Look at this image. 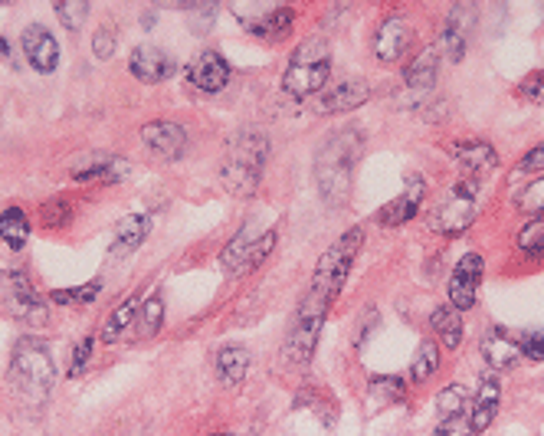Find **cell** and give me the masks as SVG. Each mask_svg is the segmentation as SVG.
Segmentation results:
<instances>
[{
	"label": "cell",
	"instance_id": "cell-1",
	"mask_svg": "<svg viewBox=\"0 0 544 436\" xmlns=\"http://www.w3.org/2000/svg\"><path fill=\"white\" fill-rule=\"evenodd\" d=\"M364 151V138L358 128H341L315 155V184L331 207H341L351 197V178Z\"/></svg>",
	"mask_w": 544,
	"mask_h": 436
},
{
	"label": "cell",
	"instance_id": "cell-2",
	"mask_svg": "<svg viewBox=\"0 0 544 436\" xmlns=\"http://www.w3.org/2000/svg\"><path fill=\"white\" fill-rule=\"evenodd\" d=\"M266 161H269L266 132H259V128L236 132L220 168L223 187H227L233 197H253L259 191V181H263Z\"/></svg>",
	"mask_w": 544,
	"mask_h": 436
},
{
	"label": "cell",
	"instance_id": "cell-3",
	"mask_svg": "<svg viewBox=\"0 0 544 436\" xmlns=\"http://www.w3.org/2000/svg\"><path fill=\"white\" fill-rule=\"evenodd\" d=\"M10 381H14L17 391L27 400H33V404H43L46 394L53 391L56 368L43 338L27 335L17 341L14 355H10Z\"/></svg>",
	"mask_w": 544,
	"mask_h": 436
},
{
	"label": "cell",
	"instance_id": "cell-4",
	"mask_svg": "<svg viewBox=\"0 0 544 436\" xmlns=\"http://www.w3.org/2000/svg\"><path fill=\"white\" fill-rule=\"evenodd\" d=\"M482 204V181L476 178H459L440 191V197L430 207V230L440 237H459L463 230L472 227V220L479 217Z\"/></svg>",
	"mask_w": 544,
	"mask_h": 436
},
{
	"label": "cell",
	"instance_id": "cell-5",
	"mask_svg": "<svg viewBox=\"0 0 544 436\" xmlns=\"http://www.w3.org/2000/svg\"><path fill=\"white\" fill-rule=\"evenodd\" d=\"M361 243H364V230L361 227H351V230L341 233V237L331 243L322 256H318V266H315L309 292H315V296H322L328 302H335L338 292L345 289V282L351 276V266H354V259H358Z\"/></svg>",
	"mask_w": 544,
	"mask_h": 436
},
{
	"label": "cell",
	"instance_id": "cell-6",
	"mask_svg": "<svg viewBox=\"0 0 544 436\" xmlns=\"http://www.w3.org/2000/svg\"><path fill=\"white\" fill-rule=\"evenodd\" d=\"M328 309H331V302L315 296V292H309V296L302 299L299 312H295V322L286 335V345H282V358H286L289 368H299V371L309 368L318 338H322Z\"/></svg>",
	"mask_w": 544,
	"mask_h": 436
},
{
	"label": "cell",
	"instance_id": "cell-7",
	"mask_svg": "<svg viewBox=\"0 0 544 436\" xmlns=\"http://www.w3.org/2000/svg\"><path fill=\"white\" fill-rule=\"evenodd\" d=\"M331 76V53L325 40H305L299 50H295L292 63L282 76V89L295 99L315 96V92L325 89V82Z\"/></svg>",
	"mask_w": 544,
	"mask_h": 436
},
{
	"label": "cell",
	"instance_id": "cell-8",
	"mask_svg": "<svg viewBox=\"0 0 544 436\" xmlns=\"http://www.w3.org/2000/svg\"><path fill=\"white\" fill-rule=\"evenodd\" d=\"M272 250H276V230L256 233L253 223H246V227H240V233L223 246L220 263L230 276H243V273H253V269L263 266Z\"/></svg>",
	"mask_w": 544,
	"mask_h": 436
},
{
	"label": "cell",
	"instance_id": "cell-9",
	"mask_svg": "<svg viewBox=\"0 0 544 436\" xmlns=\"http://www.w3.org/2000/svg\"><path fill=\"white\" fill-rule=\"evenodd\" d=\"M371 99V86L364 79H338L331 82V86H325L322 92H318V102H315V112L318 115H341V112H354L361 109L364 102Z\"/></svg>",
	"mask_w": 544,
	"mask_h": 436
},
{
	"label": "cell",
	"instance_id": "cell-10",
	"mask_svg": "<svg viewBox=\"0 0 544 436\" xmlns=\"http://www.w3.org/2000/svg\"><path fill=\"white\" fill-rule=\"evenodd\" d=\"M482 273H486V259H482L479 253H466L456 263L453 276H449V302H453L456 312H466L476 305Z\"/></svg>",
	"mask_w": 544,
	"mask_h": 436
},
{
	"label": "cell",
	"instance_id": "cell-11",
	"mask_svg": "<svg viewBox=\"0 0 544 436\" xmlns=\"http://www.w3.org/2000/svg\"><path fill=\"white\" fill-rule=\"evenodd\" d=\"M7 299H10V312L17 315V322L30 325V328H43L46 318H50V309L46 302L37 296V289L30 286V279L23 273H14L7 279Z\"/></svg>",
	"mask_w": 544,
	"mask_h": 436
},
{
	"label": "cell",
	"instance_id": "cell-12",
	"mask_svg": "<svg viewBox=\"0 0 544 436\" xmlns=\"http://www.w3.org/2000/svg\"><path fill=\"white\" fill-rule=\"evenodd\" d=\"M423 200H427V181H423V174L410 171L407 181H404V191H400L381 210V223H384V227H404L407 220H413V217L420 214Z\"/></svg>",
	"mask_w": 544,
	"mask_h": 436
},
{
	"label": "cell",
	"instance_id": "cell-13",
	"mask_svg": "<svg viewBox=\"0 0 544 436\" xmlns=\"http://www.w3.org/2000/svg\"><path fill=\"white\" fill-rule=\"evenodd\" d=\"M141 145L161 161H177L187 151V132H184V125L168 122V119L148 122L141 128Z\"/></svg>",
	"mask_w": 544,
	"mask_h": 436
},
{
	"label": "cell",
	"instance_id": "cell-14",
	"mask_svg": "<svg viewBox=\"0 0 544 436\" xmlns=\"http://www.w3.org/2000/svg\"><path fill=\"white\" fill-rule=\"evenodd\" d=\"M20 46H23V56H27V63L37 69V73H43V76L56 73V66H59V43H56V37H53L50 30L40 27V23H33V27L23 30Z\"/></svg>",
	"mask_w": 544,
	"mask_h": 436
},
{
	"label": "cell",
	"instance_id": "cell-15",
	"mask_svg": "<svg viewBox=\"0 0 544 436\" xmlns=\"http://www.w3.org/2000/svg\"><path fill=\"white\" fill-rule=\"evenodd\" d=\"M413 46V27L404 17H387L381 27H377L374 37V56L381 63H397L404 60Z\"/></svg>",
	"mask_w": 544,
	"mask_h": 436
},
{
	"label": "cell",
	"instance_id": "cell-16",
	"mask_svg": "<svg viewBox=\"0 0 544 436\" xmlns=\"http://www.w3.org/2000/svg\"><path fill=\"white\" fill-rule=\"evenodd\" d=\"M187 76H191V86L207 92V96H214V92L227 89V82L233 76V69L227 63V56L217 53V50H204L187 69Z\"/></svg>",
	"mask_w": 544,
	"mask_h": 436
},
{
	"label": "cell",
	"instance_id": "cell-17",
	"mask_svg": "<svg viewBox=\"0 0 544 436\" xmlns=\"http://www.w3.org/2000/svg\"><path fill=\"white\" fill-rule=\"evenodd\" d=\"M128 69H132V76L148 82V86H158V82L171 79L174 73V60L158 46H135L132 56H128Z\"/></svg>",
	"mask_w": 544,
	"mask_h": 436
},
{
	"label": "cell",
	"instance_id": "cell-18",
	"mask_svg": "<svg viewBox=\"0 0 544 436\" xmlns=\"http://www.w3.org/2000/svg\"><path fill=\"white\" fill-rule=\"evenodd\" d=\"M482 361H486L495 374L515 371L518 361H522V348H518V338L508 335L505 328H492V332L482 338Z\"/></svg>",
	"mask_w": 544,
	"mask_h": 436
},
{
	"label": "cell",
	"instance_id": "cell-19",
	"mask_svg": "<svg viewBox=\"0 0 544 436\" xmlns=\"http://www.w3.org/2000/svg\"><path fill=\"white\" fill-rule=\"evenodd\" d=\"M453 158L459 164V171L476 181L482 174L499 168V155H495V148L489 141H459V145H453Z\"/></svg>",
	"mask_w": 544,
	"mask_h": 436
},
{
	"label": "cell",
	"instance_id": "cell-20",
	"mask_svg": "<svg viewBox=\"0 0 544 436\" xmlns=\"http://www.w3.org/2000/svg\"><path fill=\"white\" fill-rule=\"evenodd\" d=\"M128 164L122 158L115 155H82L73 168H69V174H73V181H122L128 178Z\"/></svg>",
	"mask_w": 544,
	"mask_h": 436
},
{
	"label": "cell",
	"instance_id": "cell-21",
	"mask_svg": "<svg viewBox=\"0 0 544 436\" xmlns=\"http://www.w3.org/2000/svg\"><path fill=\"white\" fill-rule=\"evenodd\" d=\"M499 400H502V384H499V377L495 374H486L479 381V391L476 397H472V420H469V427L472 433H482V430H489L492 427V420L495 414H499Z\"/></svg>",
	"mask_w": 544,
	"mask_h": 436
},
{
	"label": "cell",
	"instance_id": "cell-22",
	"mask_svg": "<svg viewBox=\"0 0 544 436\" xmlns=\"http://www.w3.org/2000/svg\"><path fill=\"white\" fill-rule=\"evenodd\" d=\"M151 233V217L148 214H128L115 223V243H112V256H128L135 253L141 243L148 240Z\"/></svg>",
	"mask_w": 544,
	"mask_h": 436
},
{
	"label": "cell",
	"instance_id": "cell-23",
	"mask_svg": "<svg viewBox=\"0 0 544 436\" xmlns=\"http://www.w3.org/2000/svg\"><path fill=\"white\" fill-rule=\"evenodd\" d=\"M436 76H440V50H423L410 60V66L404 69V82L407 89L417 92H430L436 86Z\"/></svg>",
	"mask_w": 544,
	"mask_h": 436
},
{
	"label": "cell",
	"instance_id": "cell-24",
	"mask_svg": "<svg viewBox=\"0 0 544 436\" xmlns=\"http://www.w3.org/2000/svg\"><path fill=\"white\" fill-rule=\"evenodd\" d=\"M250 351H246L243 345H227L217 351V377L227 387H240L246 381V374H250Z\"/></svg>",
	"mask_w": 544,
	"mask_h": 436
},
{
	"label": "cell",
	"instance_id": "cell-25",
	"mask_svg": "<svg viewBox=\"0 0 544 436\" xmlns=\"http://www.w3.org/2000/svg\"><path fill=\"white\" fill-rule=\"evenodd\" d=\"M430 325H433L436 338H440L449 351H456L459 345H463L466 325H463V315H459L453 305H440V309H433Z\"/></svg>",
	"mask_w": 544,
	"mask_h": 436
},
{
	"label": "cell",
	"instance_id": "cell-26",
	"mask_svg": "<svg viewBox=\"0 0 544 436\" xmlns=\"http://www.w3.org/2000/svg\"><path fill=\"white\" fill-rule=\"evenodd\" d=\"M292 23H295L292 10L289 7H276V10H266L263 17H256L246 30H250L253 37H263V40H282L292 30Z\"/></svg>",
	"mask_w": 544,
	"mask_h": 436
},
{
	"label": "cell",
	"instance_id": "cell-27",
	"mask_svg": "<svg viewBox=\"0 0 544 436\" xmlns=\"http://www.w3.org/2000/svg\"><path fill=\"white\" fill-rule=\"evenodd\" d=\"M0 237L10 246V250H23L30 240V220L20 207H7L0 214Z\"/></svg>",
	"mask_w": 544,
	"mask_h": 436
},
{
	"label": "cell",
	"instance_id": "cell-28",
	"mask_svg": "<svg viewBox=\"0 0 544 436\" xmlns=\"http://www.w3.org/2000/svg\"><path fill=\"white\" fill-rule=\"evenodd\" d=\"M436 371H440V345L427 338V341H420L417 355H413V361H410V381L427 384Z\"/></svg>",
	"mask_w": 544,
	"mask_h": 436
},
{
	"label": "cell",
	"instance_id": "cell-29",
	"mask_svg": "<svg viewBox=\"0 0 544 436\" xmlns=\"http://www.w3.org/2000/svg\"><path fill=\"white\" fill-rule=\"evenodd\" d=\"M161 325H164V299L161 292H155V296H148L138 305V338L151 341L161 332Z\"/></svg>",
	"mask_w": 544,
	"mask_h": 436
},
{
	"label": "cell",
	"instance_id": "cell-30",
	"mask_svg": "<svg viewBox=\"0 0 544 436\" xmlns=\"http://www.w3.org/2000/svg\"><path fill=\"white\" fill-rule=\"evenodd\" d=\"M469 407V394L463 384H446L440 397H436V410H440L443 420H453V417H463Z\"/></svg>",
	"mask_w": 544,
	"mask_h": 436
},
{
	"label": "cell",
	"instance_id": "cell-31",
	"mask_svg": "<svg viewBox=\"0 0 544 436\" xmlns=\"http://www.w3.org/2000/svg\"><path fill=\"white\" fill-rule=\"evenodd\" d=\"M135 315H138V299L132 296V299H125L122 305H118V309L109 315V322H105V328H102V341H105V345H115V338L125 332L128 322H132Z\"/></svg>",
	"mask_w": 544,
	"mask_h": 436
},
{
	"label": "cell",
	"instance_id": "cell-32",
	"mask_svg": "<svg viewBox=\"0 0 544 436\" xmlns=\"http://www.w3.org/2000/svg\"><path fill=\"white\" fill-rule=\"evenodd\" d=\"M436 50H443L453 63H463V56H466V30H463V23H459L456 17L443 27V37H440V46H436Z\"/></svg>",
	"mask_w": 544,
	"mask_h": 436
},
{
	"label": "cell",
	"instance_id": "cell-33",
	"mask_svg": "<svg viewBox=\"0 0 544 436\" xmlns=\"http://www.w3.org/2000/svg\"><path fill=\"white\" fill-rule=\"evenodd\" d=\"M53 14L63 20V27L69 33H76L89 20V4L86 0H59V4H53Z\"/></svg>",
	"mask_w": 544,
	"mask_h": 436
},
{
	"label": "cell",
	"instance_id": "cell-34",
	"mask_svg": "<svg viewBox=\"0 0 544 436\" xmlns=\"http://www.w3.org/2000/svg\"><path fill=\"white\" fill-rule=\"evenodd\" d=\"M515 207L528 217H544V178L525 184L515 197Z\"/></svg>",
	"mask_w": 544,
	"mask_h": 436
},
{
	"label": "cell",
	"instance_id": "cell-35",
	"mask_svg": "<svg viewBox=\"0 0 544 436\" xmlns=\"http://www.w3.org/2000/svg\"><path fill=\"white\" fill-rule=\"evenodd\" d=\"M99 292H102V282L92 279V282H86V286H76V289H56L53 302H59V305H86L92 299H99Z\"/></svg>",
	"mask_w": 544,
	"mask_h": 436
},
{
	"label": "cell",
	"instance_id": "cell-36",
	"mask_svg": "<svg viewBox=\"0 0 544 436\" xmlns=\"http://www.w3.org/2000/svg\"><path fill=\"white\" fill-rule=\"evenodd\" d=\"M518 246H522L531 259H544V220L531 223V227L518 233Z\"/></svg>",
	"mask_w": 544,
	"mask_h": 436
},
{
	"label": "cell",
	"instance_id": "cell-37",
	"mask_svg": "<svg viewBox=\"0 0 544 436\" xmlns=\"http://www.w3.org/2000/svg\"><path fill=\"white\" fill-rule=\"evenodd\" d=\"M92 351H96V338L86 335L76 341V351H73V364H69V377H82L92 361Z\"/></svg>",
	"mask_w": 544,
	"mask_h": 436
},
{
	"label": "cell",
	"instance_id": "cell-38",
	"mask_svg": "<svg viewBox=\"0 0 544 436\" xmlns=\"http://www.w3.org/2000/svg\"><path fill=\"white\" fill-rule=\"evenodd\" d=\"M518 96H522L525 102H531V105H544V69H538V73H528L522 79Z\"/></svg>",
	"mask_w": 544,
	"mask_h": 436
},
{
	"label": "cell",
	"instance_id": "cell-39",
	"mask_svg": "<svg viewBox=\"0 0 544 436\" xmlns=\"http://www.w3.org/2000/svg\"><path fill=\"white\" fill-rule=\"evenodd\" d=\"M371 391L381 394L384 400H404L407 384L400 377H377V381H371Z\"/></svg>",
	"mask_w": 544,
	"mask_h": 436
},
{
	"label": "cell",
	"instance_id": "cell-40",
	"mask_svg": "<svg viewBox=\"0 0 544 436\" xmlns=\"http://www.w3.org/2000/svg\"><path fill=\"white\" fill-rule=\"evenodd\" d=\"M118 46V33L112 27H99L96 33H92V50H96L99 60H109V56L115 53Z\"/></svg>",
	"mask_w": 544,
	"mask_h": 436
},
{
	"label": "cell",
	"instance_id": "cell-41",
	"mask_svg": "<svg viewBox=\"0 0 544 436\" xmlns=\"http://www.w3.org/2000/svg\"><path fill=\"white\" fill-rule=\"evenodd\" d=\"M518 348H522V358L528 361H544V332H525L518 338Z\"/></svg>",
	"mask_w": 544,
	"mask_h": 436
},
{
	"label": "cell",
	"instance_id": "cell-42",
	"mask_svg": "<svg viewBox=\"0 0 544 436\" xmlns=\"http://www.w3.org/2000/svg\"><path fill=\"white\" fill-rule=\"evenodd\" d=\"M433 436H472V427L463 417H453V420H440V427L433 430Z\"/></svg>",
	"mask_w": 544,
	"mask_h": 436
},
{
	"label": "cell",
	"instance_id": "cell-43",
	"mask_svg": "<svg viewBox=\"0 0 544 436\" xmlns=\"http://www.w3.org/2000/svg\"><path fill=\"white\" fill-rule=\"evenodd\" d=\"M518 171H525V174H531V171H544V145H538V148H531L528 155L518 161Z\"/></svg>",
	"mask_w": 544,
	"mask_h": 436
},
{
	"label": "cell",
	"instance_id": "cell-44",
	"mask_svg": "<svg viewBox=\"0 0 544 436\" xmlns=\"http://www.w3.org/2000/svg\"><path fill=\"white\" fill-rule=\"evenodd\" d=\"M194 14H200V20H191L194 23V33H210V23H214V14H217V10L214 7H204V10H197L194 7Z\"/></svg>",
	"mask_w": 544,
	"mask_h": 436
},
{
	"label": "cell",
	"instance_id": "cell-45",
	"mask_svg": "<svg viewBox=\"0 0 544 436\" xmlns=\"http://www.w3.org/2000/svg\"><path fill=\"white\" fill-rule=\"evenodd\" d=\"M7 53V40H0V56H4Z\"/></svg>",
	"mask_w": 544,
	"mask_h": 436
},
{
	"label": "cell",
	"instance_id": "cell-46",
	"mask_svg": "<svg viewBox=\"0 0 544 436\" xmlns=\"http://www.w3.org/2000/svg\"><path fill=\"white\" fill-rule=\"evenodd\" d=\"M217 436H233V433H217Z\"/></svg>",
	"mask_w": 544,
	"mask_h": 436
}]
</instances>
